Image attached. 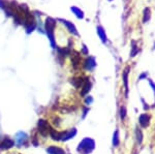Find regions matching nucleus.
Wrapping results in <instances>:
<instances>
[{
    "label": "nucleus",
    "mask_w": 155,
    "mask_h": 154,
    "mask_svg": "<svg viewBox=\"0 0 155 154\" xmlns=\"http://www.w3.org/2000/svg\"><path fill=\"white\" fill-rule=\"evenodd\" d=\"M44 26H45V33H46L47 36L49 37L52 49L56 50L57 44H56V39H55V34H54L55 27H56V21H55L54 19L48 17V18L46 19V21H45Z\"/></svg>",
    "instance_id": "1"
},
{
    "label": "nucleus",
    "mask_w": 155,
    "mask_h": 154,
    "mask_svg": "<svg viewBox=\"0 0 155 154\" xmlns=\"http://www.w3.org/2000/svg\"><path fill=\"white\" fill-rule=\"evenodd\" d=\"M94 148V142L90 139H86V140H83V142L79 145V148H78V151L83 154H87L90 153L92 151V149Z\"/></svg>",
    "instance_id": "2"
},
{
    "label": "nucleus",
    "mask_w": 155,
    "mask_h": 154,
    "mask_svg": "<svg viewBox=\"0 0 155 154\" xmlns=\"http://www.w3.org/2000/svg\"><path fill=\"white\" fill-rule=\"evenodd\" d=\"M58 21L66 27V29L68 30L69 33H71L72 35L79 36V31H78V29L76 28V26H74V25L72 24L71 21H67V20H64V19H58Z\"/></svg>",
    "instance_id": "3"
},
{
    "label": "nucleus",
    "mask_w": 155,
    "mask_h": 154,
    "mask_svg": "<svg viewBox=\"0 0 155 154\" xmlns=\"http://www.w3.org/2000/svg\"><path fill=\"white\" fill-rule=\"evenodd\" d=\"M52 129V127L50 126V124L45 120H39L38 122V130L41 131V135L46 136L47 133H50Z\"/></svg>",
    "instance_id": "4"
},
{
    "label": "nucleus",
    "mask_w": 155,
    "mask_h": 154,
    "mask_svg": "<svg viewBox=\"0 0 155 154\" xmlns=\"http://www.w3.org/2000/svg\"><path fill=\"white\" fill-rule=\"evenodd\" d=\"M95 65H96V62L94 57H88L84 62V68L87 69V70H92V69L95 67Z\"/></svg>",
    "instance_id": "5"
},
{
    "label": "nucleus",
    "mask_w": 155,
    "mask_h": 154,
    "mask_svg": "<svg viewBox=\"0 0 155 154\" xmlns=\"http://www.w3.org/2000/svg\"><path fill=\"white\" fill-rule=\"evenodd\" d=\"M12 146H14V141L9 139H4L0 144V150H7V149H11Z\"/></svg>",
    "instance_id": "6"
},
{
    "label": "nucleus",
    "mask_w": 155,
    "mask_h": 154,
    "mask_svg": "<svg viewBox=\"0 0 155 154\" xmlns=\"http://www.w3.org/2000/svg\"><path fill=\"white\" fill-rule=\"evenodd\" d=\"M28 139V136L24 133H19L18 135L16 136V142H17V145L21 146L26 142V140Z\"/></svg>",
    "instance_id": "7"
},
{
    "label": "nucleus",
    "mask_w": 155,
    "mask_h": 154,
    "mask_svg": "<svg viewBox=\"0 0 155 154\" xmlns=\"http://www.w3.org/2000/svg\"><path fill=\"white\" fill-rule=\"evenodd\" d=\"M97 34H98L99 38H101V41L102 43L104 44L107 43V36L106 32H104V29L102 28L101 26H97Z\"/></svg>",
    "instance_id": "8"
},
{
    "label": "nucleus",
    "mask_w": 155,
    "mask_h": 154,
    "mask_svg": "<svg viewBox=\"0 0 155 154\" xmlns=\"http://www.w3.org/2000/svg\"><path fill=\"white\" fill-rule=\"evenodd\" d=\"M140 124H141V126H143V127H147V126L149 125V122H150V116L148 114H143V115L140 116Z\"/></svg>",
    "instance_id": "9"
},
{
    "label": "nucleus",
    "mask_w": 155,
    "mask_h": 154,
    "mask_svg": "<svg viewBox=\"0 0 155 154\" xmlns=\"http://www.w3.org/2000/svg\"><path fill=\"white\" fill-rule=\"evenodd\" d=\"M128 71H129V68H127L123 73V82H124V86H125L126 95L128 94Z\"/></svg>",
    "instance_id": "10"
},
{
    "label": "nucleus",
    "mask_w": 155,
    "mask_h": 154,
    "mask_svg": "<svg viewBox=\"0 0 155 154\" xmlns=\"http://www.w3.org/2000/svg\"><path fill=\"white\" fill-rule=\"evenodd\" d=\"M150 19H151V11H150L149 7H146L143 11V22L147 23Z\"/></svg>",
    "instance_id": "11"
},
{
    "label": "nucleus",
    "mask_w": 155,
    "mask_h": 154,
    "mask_svg": "<svg viewBox=\"0 0 155 154\" xmlns=\"http://www.w3.org/2000/svg\"><path fill=\"white\" fill-rule=\"evenodd\" d=\"M71 11L74 12V15L78 17L79 19H83L84 18V12L83 11H81V9L79 8V7H77V6H71Z\"/></svg>",
    "instance_id": "12"
},
{
    "label": "nucleus",
    "mask_w": 155,
    "mask_h": 154,
    "mask_svg": "<svg viewBox=\"0 0 155 154\" xmlns=\"http://www.w3.org/2000/svg\"><path fill=\"white\" fill-rule=\"evenodd\" d=\"M48 152L50 154H64V151L58 147H50L48 148Z\"/></svg>",
    "instance_id": "13"
},
{
    "label": "nucleus",
    "mask_w": 155,
    "mask_h": 154,
    "mask_svg": "<svg viewBox=\"0 0 155 154\" xmlns=\"http://www.w3.org/2000/svg\"><path fill=\"white\" fill-rule=\"evenodd\" d=\"M139 53V48L137 47L136 43H132V47H131V52H130V57H134L137 54Z\"/></svg>",
    "instance_id": "14"
},
{
    "label": "nucleus",
    "mask_w": 155,
    "mask_h": 154,
    "mask_svg": "<svg viewBox=\"0 0 155 154\" xmlns=\"http://www.w3.org/2000/svg\"><path fill=\"white\" fill-rule=\"evenodd\" d=\"M85 85L86 86H84V89H83V92H82V95H85V94H87L90 91V89H91V83L88 81L87 83H85Z\"/></svg>",
    "instance_id": "15"
},
{
    "label": "nucleus",
    "mask_w": 155,
    "mask_h": 154,
    "mask_svg": "<svg viewBox=\"0 0 155 154\" xmlns=\"http://www.w3.org/2000/svg\"><path fill=\"white\" fill-rule=\"evenodd\" d=\"M136 136H137V143L141 144L142 141H143V133H141V130L139 128L136 129Z\"/></svg>",
    "instance_id": "16"
},
{
    "label": "nucleus",
    "mask_w": 155,
    "mask_h": 154,
    "mask_svg": "<svg viewBox=\"0 0 155 154\" xmlns=\"http://www.w3.org/2000/svg\"><path fill=\"white\" fill-rule=\"evenodd\" d=\"M125 116H126V108L125 106H121V109H120V117H121L122 120H124Z\"/></svg>",
    "instance_id": "17"
},
{
    "label": "nucleus",
    "mask_w": 155,
    "mask_h": 154,
    "mask_svg": "<svg viewBox=\"0 0 155 154\" xmlns=\"http://www.w3.org/2000/svg\"><path fill=\"white\" fill-rule=\"evenodd\" d=\"M114 146H117L119 144V139H118V131H116L114 135Z\"/></svg>",
    "instance_id": "18"
},
{
    "label": "nucleus",
    "mask_w": 155,
    "mask_h": 154,
    "mask_svg": "<svg viewBox=\"0 0 155 154\" xmlns=\"http://www.w3.org/2000/svg\"><path fill=\"white\" fill-rule=\"evenodd\" d=\"M83 53L84 54H88V51H87V47L83 46Z\"/></svg>",
    "instance_id": "19"
},
{
    "label": "nucleus",
    "mask_w": 155,
    "mask_h": 154,
    "mask_svg": "<svg viewBox=\"0 0 155 154\" xmlns=\"http://www.w3.org/2000/svg\"><path fill=\"white\" fill-rule=\"evenodd\" d=\"M87 99H88V100H87V103H91V99H92L91 97H88Z\"/></svg>",
    "instance_id": "20"
},
{
    "label": "nucleus",
    "mask_w": 155,
    "mask_h": 154,
    "mask_svg": "<svg viewBox=\"0 0 155 154\" xmlns=\"http://www.w3.org/2000/svg\"><path fill=\"white\" fill-rule=\"evenodd\" d=\"M109 1H113V0H109Z\"/></svg>",
    "instance_id": "21"
}]
</instances>
